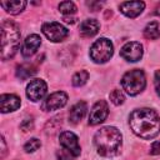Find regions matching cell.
Instances as JSON below:
<instances>
[{"instance_id":"obj_15","label":"cell","mask_w":160,"mask_h":160,"mask_svg":"<svg viewBox=\"0 0 160 160\" xmlns=\"http://www.w3.org/2000/svg\"><path fill=\"white\" fill-rule=\"evenodd\" d=\"M86 110H88L86 102H85V101H78V102L70 109V112H69V121L72 122V124H78V122L85 116Z\"/></svg>"},{"instance_id":"obj_2","label":"cell","mask_w":160,"mask_h":160,"mask_svg":"<svg viewBox=\"0 0 160 160\" xmlns=\"http://www.w3.org/2000/svg\"><path fill=\"white\" fill-rule=\"evenodd\" d=\"M121 134L114 126H105L95 132L94 145L101 156L111 158L118 155L121 150Z\"/></svg>"},{"instance_id":"obj_18","label":"cell","mask_w":160,"mask_h":160,"mask_svg":"<svg viewBox=\"0 0 160 160\" xmlns=\"http://www.w3.org/2000/svg\"><path fill=\"white\" fill-rule=\"evenodd\" d=\"M144 36L146 39H150V40H155V39L160 38V28H159V24L156 21L149 22L145 26V29H144Z\"/></svg>"},{"instance_id":"obj_8","label":"cell","mask_w":160,"mask_h":160,"mask_svg":"<svg viewBox=\"0 0 160 160\" xmlns=\"http://www.w3.org/2000/svg\"><path fill=\"white\" fill-rule=\"evenodd\" d=\"M142 45L138 41H130V42H126L121 50H120V56L122 59H125L126 61H131V62H135V61H139L142 56Z\"/></svg>"},{"instance_id":"obj_12","label":"cell","mask_w":160,"mask_h":160,"mask_svg":"<svg viewBox=\"0 0 160 160\" xmlns=\"http://www.w3.org/2000/svg\"><path fill=\"white\" fill-rule=\"evenodd\" d=\"M40 45H41V38H40L39 35H36V34L29 35V36L25 39L24 45H22V48H21V54H22V56H25V58L32 56V55L36 52V50L39 49Z\"/></svg>"},{"instance_id":"obj_17","label":"cell","mask_w":160,"mask_h":160,"mask_svg":"<svg viewBox=\"0 0 160 160\" xmlns=\"http://www.w3.org/2000/svg\"><path fill=\"white\" fill-rule=\"evenodd\" d=\"M0 5L11 15H16L22 11L26 6V1L24 0H12V1H1Z\"/></svg>"},{"instance_id":"obj_6","label":"cell","mask_w":160,"mask_h":160,"mask_svg":"<svg viewBox=\"0 0 160 160\" xmlns=\"http://www.w3.org/2000/svg\"><path fill=\"white\" fill-rule=\"evenodd\" d=\"M41 31L50 41H54V42L62 41L69 35V30L64 25L56 21H50L44 24L41 28Z\"/></svg>"},{"instance_id":"obj_13","label":"cell","mask_w":160,"mask_h":160,"mask_svg":"<svg viewBox=\"0 0 160 160\" xmlns=\"http://www.w3.org/2000/svg\"><path fill=\"white\" fill-rule=\"evenodd\" d=\"M145 8L144 1H125L120 4V11L128 18H136Z\"/></svg>"},{"instance_id":"obj_16","label":"cell","mask_w":160,"mask_h":160,"mask_svg":"<svg viewBox=\"0 0 160 160\" xmlns=\"http://www.w3.org/2000/svg\"><path fill=\"white\" fill-rule=\"evenodd\" d=\"M99 22L95 19H86L80 24V34L84 38H91L99 31Z\"/></svg>"},{"instance_id":"obj_1","label":"cell","mask_w":160,"mask_h":160,"mask_svg":"<svg viewBox=\"0 0 160 160\" xmlns=\"http://www.w3.org/2000/svg\"><path fill=\"white\" fill-rule=\"evenodd\" d=\"M129 125L135 135L149 140L160 132V118L149 108L136 109L129 116Z\"/></svg>"},{"instance_id":"obj_24","label":"cell","mask_w":160,"mask_h":160,"mask_svg":"<svg viewBox=\"0 0 160 160\" xmlns=\"http://www.w3.org/2000/svg\"><path fill=\"white\" fill-rule=\"evenodd\" d=\"M56 156L59 160H72V155L65 150V149H61V150H58L56 151Z\"/></svg>"},{"instance_id":"obj_14","label":"cell","mask_w":160,"mask_h":160,"mask_svg":"<svg viewBox=\"0 0 160 160\" xmlns=\"http://www.w3.org/2000/svg\"><path fill=\"white\" fill-rule=\"evenodd\" d=\"M0 105L2 112L18 110L20 106V99L14 94H2L0 96Z\"/></svg>"},{"instance_id":"obj_7","label":"cell","mask_w":160,"mask_h":160,"mask_svg":"<svg viewBox=\"0 0 160 160\" xmlns=\"http://www.w3.org/2000/svg\"><path fill=\"white\" fill-rule=\"evenodd\" d=\"M59 141L62 149L68 150L72 156H79L80 155V145H79V139L78 136L71 132V131H62L59 135Z\"/></svg>"},{"instance_id":"obj_5","label":"cell","mask_w":160,"mask_h":160,"mask_svg":"<svg viewBox=\"0 0 160 160\" xmlns=\"http://www.w3.org/2000/svg\"><path fill=\"white\" fill-rule=\"evenodd\" d=\"M112 52H114L112 42L106 38L98 39L90 48V58L98 64H102L110 60Z\"/></svg>"},{"instance_id":"obj_26","label":"cell","mask_w":160,"mask_h":160,"mask_svg":"<svg viewBox=\"0 0 160 160\" xmlns=\"http://www.w3.org/2000/svg\"><path fill=\"white\" fill-rule=\"evenodd\" d=\"M154 84H155V90H156V94L160 96V70H156V71H155Z\"/></svg>"},{"instance_id":"obj_3","label":"cell","mask_w":160,"mask_h":160,"mask_svg":"<svg viewBox=\"0 0 160 160\" xmlns=\"http://www.w3.org/2000/svg\"><path fill=\"white\" fill-rule=\"evenodd\" d=\"M20 45V30L19 26L10 21L4 20L1 24V59H11Z\"/></svg>"},{"instance_id":"obj_28","label":"cell","mask_w":160,"mask_h":160,"mask_svg":"<svg viewBox=\"0 0 160 160\" xmlns=\"http://www.w3.org/2000/svg\"><path fill=\"white\" fill-rule=\"evenodd\" d=\"M5 154H6V145H5V139L1 138V158L4 159L5 158Z\"/></svg>"},{"instance_id":"obj_20","label":"cell","mask_w":160,"mask_h":160,"mask_svg":"<svg viewBox=\"0 0 160 160\" xmlns=\"http://www.w3.org/2000/svg\"><path fill=\"white\" fill-rule=\"evenodd\" d=\"M89 79V72L85 71V70H80L78 72L74 74L72 79H71V82L74 86H82Z\"/></svg>"},{"instance_id":"obj_19","label":"cell","mask_w":160,"mask_h":160,"mask_svg":"<svg viewBox=\"0 0 160 160\" xmlns=\"http://www.w3.org/2000/svg\"><path fill=\"white\" fill-rule=\"evenodd\" d=\"M36 72L35 68L30 64H22L20 66H18V70H16V76L20 78L21 80H25L30 76H32Z\"/></svg>"},{"instance_id":"obj_23","label":"cell","mask_w":160,"mask_h":160,"mask_svg":"<svg viewBox=\"0 0 160 160\" xmlns=\"http://www.w3.org/2000/svg\"><path fill=\"white\" fill-rule=\"evenodd\" d=\"M40 145H41V142H40V140H38V139H30L25 145H24V150L26 151V152H34V151H36L39 148H40Z\"/></svg>"},{"instance_id":"obj_10","label":"cell","mask_w":160,"mask_h":160,"mask_svg":"<svg viewBox=\"0 0 160 160\" xmlns=\"http://www.w3.org/2000/svg\"><path fill=\"white\" fill-rule=\"evenodd\" d=\"M68 101V95L64 91H55L51 95H49L44 102L41 104V109L44 111H52L62 108Z\"/></svg>"},{"instance_id":"obj_21","label":"cell","mask_w":160,"mask_h":160,"mask_svg":"<svg viewBox=\"0 0 160 160\" xmlns=\"http://www.w3.org/2000/svg\"><path fill=\"white\" fill-rule=\"evenodd\" d=\"M59 10L61 14H64L65 16L70 15V14H74L76 11V6L72 1H62L59 4Z\"/></svg>"},{"instance_id":"obj_27","label":"cell","mask_w":160,"mask_h":160,"mask_svg":"<svg viewBox=\"0 0 160 160\" xmlns=\"http://www.w3.org/2000/svg\"><path fill=\"white\" fill-rule=\"evenodd\" d=\"M150 154L151 155H158L160 154V141H154L151 148H150Z\"/></svg>"},{"instance_id":"obj_9","label":"cell","mask_w":160,"mask_h":160,"mask_svg":"<svg viewBox=\"0 0 160 160\" xmlns=\"http://www.w3.org/2000/svg\"><path fill=\"white\" fill-rule=\"evenodd\" d=\"M46 90H48V86L44 80L34 79L26 86V96L31 101H39L44 98V95L46 94Z\"/></svg>"},{"instance_id":"obj_29","label":"cell","mask_w":160,"mask_h":160,"mask_svg":"<svg viewBox=\"0 0 160 160\" xmlns=\"http://www.w3.org/2000/svg\"><path fill=\"white\" fill-rule=\"evenodd\" d=\"M155 15H159L160 16V5L156 8V10H155Z\"/></svg>"},{"instance_id":"obj_4","label":"cell","mask_w":160,"mask_h":160,"mask_svg":"<svg viewBox=\"0 0 160 160\" xmlns=\"http://www.w3.org/2000/svg\"><path fill=\"white\" fill-rule=\"evenodd\" d=\"M146 85L145 74L140 69H132L124 74L121 79V86L122 89L131 96H135L140 94Z\"/></svg>"},{"instance_id":"obj_25","label":"cell","mask_w":160,"mask_h":160,"mask_svg":"<svg viewBox=\"0 0 160 160\" xmlns=\"http://www.w3.org/2000/svg\"><path fill=\"white\" fill-rule=\"evenodd\" d=\"M32 126H34V122H32L31 119H25V120L21 122V125H20V128H21L24 131H29V130H31Z\"/></svg>"},{"instance_id":"obj_11","label":"cell","mask_w":160,"mask_h":160,"mask_svg":"<svg viewBox=\"0 0 160 160\" xmlns=\"http://www.w3.org/2000/svg\"><path fill=\"white\" fill-rule=\"evenodd\" d=\"M109 115V106L105 100H99L95 102L92 109L90 110L89 115V124L90 125H98L102 122Z\"/></svg>"},{"instance_id":"obj_22","label":"cell","mask_w":160,"mask_h":160,"mask_svg":"<svg viewBox=\"0 0 160 160\" xmlns=\"http://www.w3.org/2000/svg\"><path fill=\"white\" fill-rule=\"evenodd\" d=\"M110 100H111V102H112L114 105H120V104L124 102L125 96H124V94L121 92V90L115 89V90H112V91L110 92Z\"/></svg>"}]
</instances>
